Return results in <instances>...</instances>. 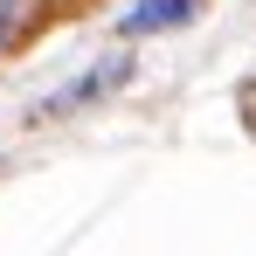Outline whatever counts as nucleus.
Instances as JSON below:
<instances>
[{"instance_id":"nucleus-1","label":"nucleus","mask_w":256,"mask_h":256,"mask_svg":"<svg viewBox=\"0 0 256 256\" xmlns=\"http://www.w3.org/2000/svg\"><path fill=\"white\" fill-rule=\"evenodd\" d=\"M187 14H194V0H146L125 28H132V35H146V28H166V21H187Z\"/></svg>"}]
</instances>
